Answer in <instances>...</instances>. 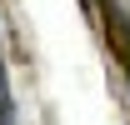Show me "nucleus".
I'll list each match as a JSON object with an SVG mask.
<instances>
[{
    "label": "nucleus",
    "mask_w": 130,
    "mask_h": 125,
    "mask_svg": "<svg viewBox=\"0 0 130 125\" xmlns=\"http://www.w3.org/2000/svg\"><path fill=\"white\" fill-rule=\"evenodd\" d=\"M105 35H110V50H115V60L130 70V20L120 15V10H105Z\"/></svg>",
    "instance_id": "nucleus-1"
},
{
    "label": "nucleus",
    "mask_w": 130,
    "mask_h": 125,
    "mask_svg": "<svg viewBox=\"0 0 130 125\" xmlns=\"http://www.w3.org/2000/svg\"><path fill=\"white\" fill-rule=\"evenodd\" d=\"M0 125H10V80H5V65H0Z\"/></svg>",
    "instance_id": "nucleus-2"
}]
</instances>
